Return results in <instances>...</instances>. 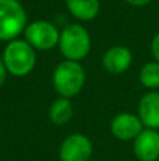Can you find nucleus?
Segmentation results:
<instances>
[{
	"label": "nucleus",
	"mask_w": 159,
	"mask_h": 161,
	"mask_svg": "<svg viewBox=\"0 0 159 161\" xmlns=\"http://www.w3.org/2000/svg\"><path fill=\"white\" fill-rule=\"evenodd\" d=\"M86 83V71L83 65L78 61L64 59L61 61L52 72L54 91L61 97L72 99L79 95Z\"/></svg>",
	"instance_id": "obj_1"
},
{
	"label": "nucleus",
	"mask_w": 159,
	"mask_h": 161,
	"mask_svg": "<svg viewBox=\"0 0 159 161\" xmlns=\"http://www.w3.org/2000/svg\"><path fill=\"white\" fill-rule=\"evenodd\" d=\"M61 30L54 21L38 19L28 21L23 38L35 51H51L58 47Z\"/></svg>",
	"instance_id": "obj_5"
},
{
	"label": "nucleus",
	"mask_w": 159,
	"mask_h": 161,
	"mask_svg": "<svg viewBox=\"0 0 159 161\" xmlns=\"http://www.w3.org/2000/svg\"><path fill=\"white\" fill-rule=\"evenodd\" d=\"M145 129L140 116L131 112H121L113 117L110 123L111 134L121 142H134Z\"/></svg>",
	"instance_id": "obj_7"
},
{
	"label": "nucleus",
	"mask_w": 159,
	"mask_h": 161,
	"mask_svg": "<svg viewBox=\"0 0 159 161\" xmlns=\"http://www.w3.org/2000/svg\"><path fill=\"white\" fill-rule=\"evenodd\" d=\"M128 161H132V160H128Z\"/></svg>",
	"instance_id": "obj_18"
},
{
	"label": "nucleus",
	"mask_w": 159,
	"mask_h": 161,
	"mask_svg": "<svg viewBox=\"0 0 159 161\" xmlns=\"http://www.w3.org/2000/svg\"><path fill=\"white\" fill-rule=\"evenodd\" d=\"M137 114L145 129L159 130V91H148L141 97Z\"/></svg>",
	"instance_id": "obj_10"
},
{
	"label": "nucleus",
	"mask_w": 159,
	"mask_h": 161,
	"mask_svg": "<svg viewBox=\"0 0 159 161\" xmlns=\"http://www.w3.org/2000/svg\"><path fill=\"white\" fill-rule=\"evenodd\" d=\"M58 50L64 59L80 62L92 50V37L80 23H70L61 30Z\"/></svg>",
	"instance_id": "obj_3"
},
{
	"label": "nucleus",
	"mask_w": 159,
	"mask_h": 161,
	"mask_svg": "<svg viewBox=\"0 0 159 161\" xmlns=\"http://www.w3.org/2000/svg\"><path fill=\"white\" fill-rule=\"evenodd\" d=\"M134 156L137 161L159 160V130L144 129L142 133L134 140Z\"/></svg>",
	"instance_id": "obj_9"
},
{
	"label": "nucleus",
	"mask_w": 159,
	"mask_h": 161,
	"mask_svg": "<svg viewBox=\"0 0 159 161\" xmlns=\"http://www.w3.org/2000/svg\"><path fill=\"white\" fill-rule=\"evenodd\" d=\"M151 54L155 61L159 62V33L155 34L151 41Z\"/></svg>",
	"instance_id": "obj_14"
},
{
	"label": "nucleus",
	"mask_w": 159,
	"mask_h": 161,
	"mask_svg": "<svg viewBox=\"0 0 159 161\" xmlns=\"http://www.w3.org/2000/svg\"><path fill=\"white\" fill-rule=\"evenodd\" d=\"M90 161H99V160H90Z\"/></svg>",
	"instance_id": "obj_17"
},
{
	"label": "nucleus",
	"mask_w": 159,
	"mask_h": 161,
	"mask_svg": "<svg viewBox=\"0 0 159 161\" xmlns=\"http://www.w3.org/2000/svg\"><path fill=\"white\" fill-rule=\"evenodd\" d=\"M141 85L148 91H158L159 89V62L155 59L141 67L140 74H138Z\"/></svg>",
	"instance_id": "obj_13"
},
{
	"label": "nucleus",
	"mask_w": 159,
	"mask_h": 161,
	"mask_svg": "<svg viewBox=\"0 0 159 161\" xmlns=\"http://www.w3.org/2000/svg\"><path fill=\"white\" fill-rule=\"evenodd\" d=\"M127 4L134 6V7H144V6L149 4L152 0H124Z\"/></svg>",
	"instance_id": "obj_16"
},
{
	"label": "nucleus",
	"mask_w": 159,
	"mask_h": 161,
	"mask_svg": "<svg viewBox=\"0 0 159 161\" xmlns=\"http://www.w3.org/2000/svg\"><path fill=\"white\" fill-rule=\"evenodd\" d=\"M73 116V105L70 99L68 97H61L55 99L51 103L48 109V117L49 120L56 126H64L68 122H70Z\"/></svg>",
	"instance_id": "obj_12"
},
{
	"label": "nucleus",
	"mask_w": 159,
	"mask_h": 161,
	"mask_svg": "<svg viewBox=\"0 0 159 161\" xmlns=\"http://www.w3.org/2000/svg\"><path fill=\"white\" fill-rule=\"evenodd\" d=\"M134 57L130 48L124 45H113L104 51L101 57V65L109 74L120 75L131 68Z\"/></svg>",
	"instance_id": "obj_8"
},
{
	"label": "nucleus",
	"mask_w": 159,
	"mask_h": 161,
	"mask_svg": "<svg viewBox=\"0 0 159 161\" xmlns=\"http://www.w3.org/2000/svg\"><path fill=\"white\" fill-rule=\"evenodd\" d=\"M65 6L78 21H92L100 13V0H65Z\"/></svg>",
	"instance_id": "obj_11"
},
{
	"label": "nucleus",
	"mask_w": 159,
	"mask_h": 161,
	"mask_svg": "<svg viewBox=\"0 0 159 161\" xmlns=\"http://www.w3.org/2000/svg\"><path fill=\"white\" fill-rule=\"evenodd\" d=\"M2 59L8 75L23 78L30 75L37 65V51L24 38H16L6 42Z\"/></svg>",
	"instance_id": "obj_2"
},
{
	"label": "nucleus",
	"mask_w": 159,
	"mask_h": 161,
	"mask_svg": "<svg viewBox=\"0 0 159 161\" xmlns=\"http://www.w3.org/2000/svg\"><path fill=\"white\" fill-rule=\"evenodd\" d=\"M93 154L92 140L82 133H73L65 137L59 146L61 161H90Z\"/></svg>",
	"instance_id": "obj_6"
},
{
	"label": "nucleus",
	"mask_w": 159,
	"mask_h": 161,
	"mask_svg": "<svg viewBox=\"0 0 159 161\" xmlns=\"http://www.w3.org/2000/svg\"><path fill=\"white\" fill-rule=\"evenodd\" d=\"M28 24V16L20 0H0V41L20 38Z\"/></svg>",
	"instance_id": "obj_4"
},
{
	"label": "nucleus",
	"mask_w": 159,
	"mask_h": 161,
	"mask_svg": "<svg viewBox=\"0 0 159 161\" xmlns=\"http://www.w3.org/2000/svg\"><path fill=\"white\" fill-rule=\"evenodd\" d=\"M7 75H8L7 68H6V65H4V62H3L2 57H0V88L4 85L6 79H7Z\"/></svg>",
	"instance_id": "obj_15"
}]
</instances>
